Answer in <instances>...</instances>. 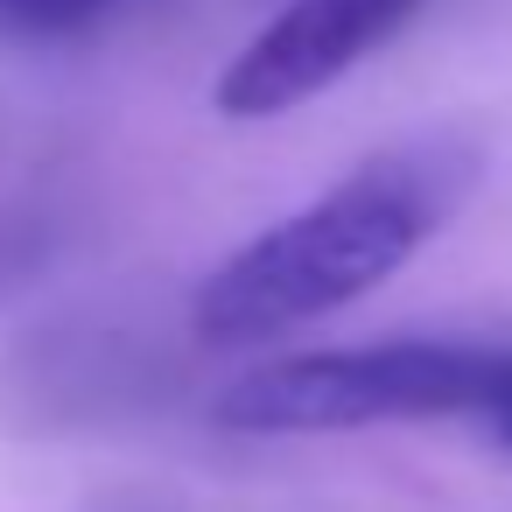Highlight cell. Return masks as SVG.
I'll return each instance as SVG.
<instances>
[{"label":"cell","mask_w":512,"mask_h":512,"mask_svg":"<svg viewBox=\"0 0 512 512\" xmlns=\"http://www.w3.org/2000/svg\"><path fill=\"white\" fill-rule=\"evenodd\" d=\"M435 225L442 197L428 190V176L407 162H372L295 218H281L274 232L246 239L232 260H218V274L190 302V323L218 351L302 330L400 274Z\"/></svg>","instance_id":"6da1fadb"},{"label":"cell","mask_w":512,"mask_h":512,"mask_svg":"<svg viewBox=\"0 0 512 512\" xmlns=\"http://www.w3.org/2000/svg\"><path fill=\"white\" fill-rule=\"evenodd\" d=\"M512 351L491 344H358V351H302L239 372L218 386L211 421L232 435H323V428H372V421H442L484 414Z\"/></svg>","instance_id":"7a4b0ae2"},{"label":"cell","mask_w":512,"mask_h":512,"mask_svg":"<svg viewBox=\"0 0 512 512\" xmlns=\"http://www.w3.org/2000/svg\"><path fill=\"white\" fill-rule=\"evenodd\" d=\"M428 0H288V8L218 71L225 120H281L358 71L386 36H400Z\"/></svg>","instance_id":"3957f363"},{"label":"cell","mask_w":512,"mask_h":512,"mask_svg":"<svg viewBox=\"0 0 512 512\" xmlns=\"http://www.w3.org/2000/svg\"><path fill=\"white\" fill-rule=\"evenodd\" d=\"M106 8L120 0H0V15L15 29H36V36H71V29H92Z\"/></svg>","instance_id":"277c9868"},{"label":"cell","mask_w":512,"mask_h":512,"mask_svg":"<svg viewBox=\"0 0 512 512\" xmlns=\"http://www.w3.org/2000/svg\"><path fill=\"white\" fill-rule=\"evenodd\" d=\"M477 421H484V428H491V442L512 456V358H505V379H498V393H491V407H484Z\"/></svg>","instance_id":"5b68a950"}]
</instances>
